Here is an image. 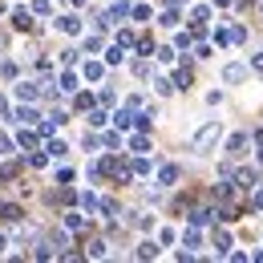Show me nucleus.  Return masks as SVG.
Wrapping results in <instances>:
<instances>
[{
	"label": "nucleus",
	"instance_id": "nucleus-1",
	"mask_svg": "<svg viewBox=\"0 0 263 263\" xmlns=\"http://www.w3.org/2000/svg\"><path fill=\"white\" fill-rule=\"evenodd\" d=\"M219 138H223V126H219V122H206V126H202V130L191 138V150H195V154H206V150H211Z\"/></svg>",
	"mask_w": 263,
	"mask_h": 263
},
{
	"label": "nucleus",
	"instance_id": "nucleus-2",
	"mask_svg": "<svg viewBox=\"0 0 263 263\" xmlns=\"http://www.w3.org/2000/svg\"><path fill=\"white\" fill-rule=\"evenodd\" d=\"M12 93H16V101H36L41 98V81H16Z\"/></svg>",
	"mask_w": 263,
	"mask_h": 263
},
{
	"label": "nucleus",
	"instance_id": "nucleus-3",
	"mask_svg": "<svg viewBox=\"0 0 263 263\" xmlns=\"http://www.w3.org/2000/svg\"><path fill=\"white\" fill-rule=\"evenodd\" d=\"M247 146H251V134H243V130H239V134H231V138H227V154H231V158L247 154Z\"/></svg>",
	"mask_w": 263,
	"mask_h": 263
},
{
	"label": "nucleus",
	"instance_id": "nucleus-4",
	"mask_svg": "<svg viewBox=\"0 0 263 263\" xmlns=\"http://www.w3.org/2000/svg\"><path fill=\"white\" fill-rule=\"evenodd\" d=\"M235 186H243V191H255V186H259V170H255V166H243V170L235 174Z\"/></svg>",
	"mask_w": 263,
	"mask_h": 263
},
{
	"label": "nucleus",
	"instance_id": "nucleus-5",
	"mask_svg": "<svg viewBox=\"0 0 263 263\" xmlns=\"http://www.w3.org/2000/svg\"><path fill=\"white\" fill-rule=\"evenodd\" d=\"M12 122H16V126H29V122H36V109L33 105H16V109H12Z\"/></svg>",
	"mask_w": 263,
	"mask_h": 263
},
{
	"label": "nucleus",
	"instance_id": "nucleus-6",
	"mask_svg": "<svg viewBox=\"0 0 263 263\" xmlns=\"http://www.w3.org/2000/svg\"><path fill=\"white\" fill-rule=\"evenodd\" d=\"M134 255H138V259H158V243H154V239H142Z\"/></svg>",
	"mask_w": 263,
	"mask_h": 263
},
{
	"label": "nucleus",
	"instance_id": "nucleus-7",
	"mask_svg": "<svg viewBox=\"0 0 263 263\" xmlns=\"http://www.w3.org/2000/svg\"><path fill=\"white\" fill-rule=\"evenodd\" d=\"M101 73H105V61H85V69H81L85 81H101Z\"/></svg>",
	"mask_w": 263,
	"mask_h": 263
},
{
	"label": "nucleus",
	"instance_id": "nucleus-8",
	"mask_svg": "<svg viewBox=\"0 0 263 263\" xmlns=\"http://www.w3.org/2000/svg\"><path fill=\"white\" fill-rule=\"evenodd\" d=\"M114 126H118V130H134V109H130V105L114 114Z\"/></svg>",
	"mask_w": 263,
	"mask_h": 263
},
{
	"label": "nucleus",
	"instance_id": "nucleus-9",
	"mask_svg": "<svg viewBox=\"0 0 263 263\" xmlns=\"http://www.w3.org/2000/svg\"><path fill=\"white\" fill-rule=\"evenodd\" d=\"M57 29L69 33V36H81V21H77V16H61V21H57Z\"/></svg>",
	"mask_w": 263,
	"mask_h": 263
},
{
	"label": "nucleus",
	"instance_id": "nucleus-10",
	"mask_svg": "<svg viewBox=\"0 0 263 263\" xmlns=\"http://www.w3.org/2000/svg\"><path fill=\"white\" fill-rule=\"evenodd\" d=\"M243 77H247V65H227V69H223V81H227V85L243 81Z\"/></svg>",
	"mask_w": 263,
	"mask_h": 263
},
{
	"label": "nucleus",
	"instance_id": "nucleus-11",
	"mask_svg": "<svg viewBox=\"0 0 263 263\" xmlns=\"http://www.w3.org/2000/svg\"><path fill=\"white\" fill-rule=\"evenodd\" d=\"M178 182V166H162L158 170V186H174Z\"/></svg>",
	"mask_w": 263,
	"mask_h": 263
},
{
	"label": "nucleus",
	"instance_id": "nucleus-12",
	"mask_svg": "<svg viewBox=\"0 0 263 263\" xmlns=\"http://www.w3.org/2000/svg\"><path fill=\"white\" fill-rule=\"evenodd\" d=\"M215 219V211H206V206H195L191 211V227H202V223H211Z\"/></svg>",
	"mask_w": 263,
	"mask_h": 263
},
{
	"label": "nucleus",
	"instance_id": "nucleus-13",
	"mask_svg": "<svg viewBox=\"0 0 263 263\" xmlns=\"http://www.w3.org/2000/svg\"><path fill=\"white\" fill-rule=\"evenodd\" d=\"M122 61H126V49L122 45H109L105 49V65H122Z\"/></svg>",
	"mask_w": 263,
	"mask_h": 263
},
{
	"label": "nucleus",
	"instance_id": "nucleus-14",
	"mask_svg": "<svg viewBox=\"0 0 263 263\" xmlns=\"http://www.w3.org/2000/svg\"><path fill=\"white\" fill-rule=\"evenodd\" d=\"M45 150H49V158H65V154H69V146L61 142V138H49V146H45Z\"/></svg>",
	"mask_w": 263,
	"mask_h": 263
},
{
	"label": "nucleus",
	"instance_id": "nucleus-15",
	"mask_svg": "<svg viewBox=\"0 0 263 263\" xmlns=\"http://www.w3.org/2000/svg\"><path fill=\"white\" fill-rule=\"evenodd\" d=\"M61 93H77V73H73V69L61 73Z\"/></svg>",
	"mask_w": 263,
	"mask_h": 263
},
{
	"label": "nucleus",
	"instance_id": "nucleus-16",
	"mask_svg": "<svg viewBox=\"0 0 263 263\" xmlns=\"http://www.w3.org/2000/svg\"><path fill=\"white\" fill-rule=\"evenodd\" d=\"M12 29H33V16H29L25 8H16V12H12Z\"/></svg>",
	"mask_w": 263,
	"mask_h": 263
},
{
	"label": "nucleus",
	"instance_id": "nucleus-17",
	"mask_svg": "<svg viewBox=\"0 0 263 263\" xmlns=\"http://www.w3.org/2000/svg\"><path fill=\"white\" fill-rule=\"evenodd\" d=\"M130 150H134V154H146V150H150V138H146V134H134V138H130Z\"/></svg>",
	"mask_w": 263,
	"mask_h": 263
},
{
	"label": "nucleus",
	"instance_id": "nucleus-18",
	"mask_svg": "<svg viewBox=\"0 0 263 263\" xmlns=\"http://www.w3.org/2000/svg\"><path fill=\"white\" fill-rule=\"evenodd\" d=\"M182 243H186V251H195L198 243H202V235H198V227H191V231H182Z\"/></svg>",
	"mask_w": 263,
	"mask_h": 263
},
{
	"label": "nucleus",
	"instance_id": "nucleus-19",
	"mask_svg": "<svg viewBox=\"0 0 263 263\" xmlns=\"http://www.w3.org/2000/svg\"><path fill=\"white\" fill-rule=\"evenodd\" d=\"M150 170H154V162H150V158H146V154H142V158H138V162L130 166V174H142V178H146V174H150Z\"/></svg>",
	"mask_w": 263,
	"mask_h": 263
},
{
	"label": "nucleus",
	"instance_id": "nucleus-20",
	"mask_svg": "<svg viewBox=\"0 0 263 263\" xmlns=\"http://www.w3.org/2000/svg\"><path fill=\"white\" fill-rule=\"evenodd\" d=\"M191 81H195L191 69H178V73H174V89H191Z\"/></svg>",
	"mask_w": 263,
	"mask_h": 263
},
{
	"label": "nucleus",
	"instance_id": "nucleus-21",
	"mask_svg": "<svg viewBox=\"0 0 263 263\" xmlns=\"http://www.w3.org/2000/svg\"><path fill=\"white\" fill-rule=\"evenodd\" d=\"M191 21H195V25L211 21V8H206V4H195V8H191Z\"/></svg>",
	"mask_w": 263,
	"mask_h": 263
},
{
	"label": "nucleus",
	"instance_id": "nucleus-22",
	"mask_svg": "<svg viewBox=\"0 0 263 263\" xmlns=\"http://www.w3.org/2000/svg\"><path fill=\"white\" fill-rule=\"evenodd\" d=\"M81 227H85V219H81L77 211H69L65 215V231H81Z\"/></svg>",
	"mask_w": 263,
	"mask_h": 263
},
{
	"label": "nucleus",
	"instance_id": "nucleus-23",
	"mask_svg": "<svg viewBox=\"0 0 263 263\" xmlns=\"http://www.w3.org/2000/svg\"><path fill=\"white\" fill-rule=\"evenodd\" d=\"M158 25H162V29H174V25H178V12H174V8H166L162 16H158Z\"/></svg>",
	"mask_w": 263,
	"mask_h": 263
},
{
	"label": "nucleus",
	"instance_id": "nucleus-24",
	"mask_svg": "<svg viewBox=\"0 0 263 263\" xmlns=\"http://www.w3.org/2000/svg\"><path fill=\"white\" fill-rule=\"evenodd\" d=\"M215 247H219V255H227V251H231V235H227V231L215 235Z\"/></svg>",
	"mask_w": 263,
	"mask_h": 263
},
{
	"label": "nucleus",
	"instance_id": "nucleus-25",
	"mask_svg": "<svg viewBox=\"0 0 263 263\" xmlns=\"http://www.w3.org/2000/svg\"><path fill=\"white\" fill-rule=\"evenodd\" d=\"M154 89H158V93H174V81H170V77H154Z\"/></svg>",
	"mask_w": 263,
	"mask_h": 263
},
{
	"label": "nucleus",
	"instance_id": "nucleus-26",
	"mask_svg": "<svg viewBox=\"0 0 263 263\" xmlns=\"http://www.w3.org/2000/svg\"><path fill=\"white\" fill-rule=\"evenodd\" d=\"M89 259H105V239H93V243H89Z\"/></svg>",
	"mask_w": 263,
	"mask_h": 263
},
{
	"label": "nucleus",
	"instance_id": "nucleus-27",
	"mask_svg": "<svg viewBox=\"0 0 263 263\" xmlns=\"http://www.w3.org/2000/svg\"><path fill=\"white\" fill-rule=\"evenodd\" d=\"M130 12H134V21H150V12H154V8H150V4H134Z\"/></svg>",
	"mask_w": 263,
	"mask_h": 263
},
{
	"label": "nucleus",
	"instance_id": "nucleus-28",
	"mask_svg": "<svg viewBox=\"0 0 263 263\" xmlns=\"http://www.w3.org/2000/svg\"><path fill=\"white\" fill-rule=\"evenodd\" d=\"M49 243H53V247L61 251V247H65V243H69V231H53V235H49Z\"/></svg>",
	"mask_w": 263,
	"mask_h": 263
},
{
	"label": "nucleus",
	"instance_id": "nucleus-29",
	"mask_svg": "<svg viewBox=\"0 0 263 263\" xmlns=\"http://www.w3.org/2000/svg\"><path fill=\"white\" fill-rule=\"evenodd\" d=\"M154 53H158V61H162V65H170V61H174V57H178V53H174V49H170V45H162V49H154Z\"/></svg>",
	"mask_w": 263,
	"mask_h": 263
},
{
	"label": "nucleus",
	"instance_id": "nucleus-30",
	"mask_svg": "<svg viewBox=\"0 0 263 263\" xmlns=\"http://www.w3.org/2000/svg\"><path fill=\"white\" fill-rule=\"evenodd\" d=\"M109 16H114V21H118V16H130V4H126V0H118V4L109 8Z\"/></svg>",
	"mask_w": 263,
	"mask_h": 263
},
{
	"label": "nucleus",
	"instance_id": "nucleus-31",
	"mask_svg": "<svg viewBox=\"0 0 263 263\" xmlns=\"http://www.w3.org/2000/svg\"><path fill=\"white\" fill-rule=\"evenodd\" d=\"M33 12H36V16H49V12H53V4H49V0H33Z\"/></svg>",
	"mask_w": 263,
	"mask_h": 263
},
{
	"label": "nucleus",
	"instance_id": "nucleus-32",
	"mask_svg": "<svg viewBox=\"0 0 263 263\" xmlns=\"http://www.w3.org/2000/svg\"><path fill=\"white\" fill-rule=\"evenodd\" d=\"M105 122H109V114H105V109H93V114H89V126H105Z\"/></svg>",
	"mask_w": 263,
	"mask_h": 263
},
{
	"label": "nucleus",
	"instance_id": "nucleus-33",
	"mask_svg": "<svg viewBox=\"0 0 263 263\" xmlns=\"http://www.w3.org/2000/svg\"><path fill=\"white\" fill-rule=\"evenodd\" d=\"M16 142H21V146H25V150H33V146H36V134H29V130H21V138H16Z\"/></svg>",
	"mask_w": 263,
	"mask_h": 263
},
{
	"label": "nucleus",
	"instance_id": "nucleus-34",
	"mask_svg": "<svg viewBox=\"0 0 263 263\" xmlns=\"http://www.w3.org/2000/svg\"><path fill=\"white\" fill-rule=\"evenodd\" d=\"M81 206H85V211H93V206H98V195H93V191H85V195H81Z\"/></svg>",
	"mask_w": 263,
	"mask_h": 263
},
{
	"label": "nucleus",
	"instance_id": "nucleus-35",
	"mask_svg": "<svg viewBox=\"0 0 263 263\" xmlns=\"http://www.w3.org/2000/svg\"><path fill=\"white\" fill-rule=\"evenodd\" d=\"M134 45L142 49V57H150V53H154V45H150V36H142V41H134Z\"/></svg>",
	"mask_w": 263,
	"mask_h": 263
},
{
	"label": "nucleus",
	"instance_id": "nucleus-36",
	"mask_svg": "<svg viewBox=\"0 0 263 263\" xmlns=\"http://www.w3.org/2000/svg\"><path fill=\"white\" fill-rule=\"evenodd\" d=\"M130 69H134V77H146V73H150V65H146V61H134Z\"/></svg>",
	"mask_w": 263,
	"mask_h": 263
},
{
	"label": "nucleus",
	"instance_id": "nucleus-37",
	"mask_svg": "<svg viewBox=\"0 0 263 263\" xmlns=\"http://www.w3.org/2000/svg\"><path fill=\"white\" fill-rule=\"evenodd\" d=\"M0 154H12V142H8L4 134H0Z\"/></svg>",
	"mask_w": 263,
	"mask_h": 263
},
{
	"label": "nucleus",
	"instance_id": "nucleus-38",
	"mask_svg": "<svg viewBox=\"0 0 263 263\" xmlns=\"http://www.w3.org/2000/svg\"><path fill=\"white\" fill-rule=\"evenodd\" d=\"M251 69H259V73H263V53H255V57H251Z\"/></svg>",
	"mask_w": 263,
	"mask_h": 263
},
{
	"label": "nucleus",
	"instance_id": "nucleus-39",
	"mask_svg": "<svg viewBox=\"0 0 263 263\" xmlns=\"http://www.w3.org/2000/svg\"><path fill=\"white\" fill-rule=\"evenodd\" d=\"M255 211H263V191H255Z\"/></svg>",
	"mask_w": 263,
	"mask_h": 263
},
{
	"label": "nucleus",
	"instance_id": "nucleus-40",
	"mask_svg": "<svg viewBox=\"0 0 263 263\" xmlns=\"http://www.w3.org/2000/svg\"><path fill=\"white\" fill-rule=\"evenodd\" d=\"M4 247H8V239H4V235H0V255H4Z\"/></svg>",
	"mask_w": 263,
	"mask_h": 263
},
{
	"label": "nucleus",
	"instance_id": "nucleus-41",
	"mask_svg": "<svg viewBox=\"0 0 263 263\" xmlns=\"http://www.w3.org/2000/svg\"><path fill=\"white\" fill-rule=\"evenodd\" d=\"M259 166H263V142H259Z\"/></svg>",
	"mask_w": 263,
	"mask_h": 263
},
{
	"label": "nucleus",
	"instance_id": "nucleus-42",
	"mask_svg": "<svg viewBox=\"0 0 263 263\" xmlns=\"http://www.w3.org/2000/svg\"><path fill=\"white\" fill-rule=\"evenodd\" d=\"M69 4H77V8H81V4H85V0H69Z\"/></svg>",
	"mask_w": 263,
	"mask_h": 263
}]
</instances>
